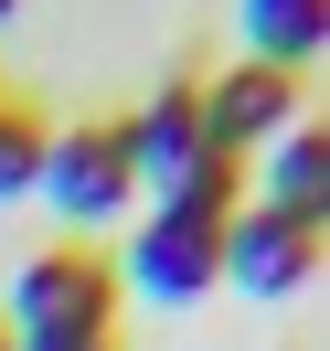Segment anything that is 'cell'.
I'll return each mask as SVG.
<instances>
[{
  "mask_svg": "<svg viewBox=\"0 0 330 351\" xmlns=\"http://www.w3.org/2000/svg\"><path fill=\"white\" fill-rule=\"evenodd\" d=\"M117 160H128V181H139V192H171V181L202 160V117H192V86H160L139 117H117Z\"/></svg>",
  "mask_w": 330,
  "mask_h": 351,
  "instance_id": "8992f818",
  "label": "cell"
},
{
  "mask_svg": "<svg viewBox=\"0 0 330 351\" xmlns=\"http://www.w3.org/2000/svg\"><path fill=\"white\" fill-rule=\"evenodd\" d=\"M32 192H43L75 234H96V223H128L139 181H128V160H117V128H43V171H32Z\"/></svg>",
  "mask_w": 330,
  "mask_h": 351,
  "instance_id": "3957f363",
  "label": "cell"
},
{
  "mask_svg": "<svg viewBox=\"0 0 330 351\" xmlns=\"http://www.w3.org/2000/svg\"><path fill=\"white\" fill-rule=\"evenodd\" d=\"M32 171H43V128H32L22 107H0V202H22Z\"/></svg>",
  "mask_w": 330,
  "mask_h": 351,
  "instance_id": "9c48e42d",
  "label": "cell"
},
{
  "mask_svg": "<svg viewBox=\"0 0 330 351\" xmlns=\"http://www.w3.org/2000/svg\"><path fill=\"white\" fill-rule=\"evenodd\" d=\"M0 351H22V341H11V330H0Z\"/></svg>",
  "mask_w": 330,
  "mask_h": 351,
  "instance_id": "7c38bea8",
  "label": "cell"
},
{
  "mask_svg": "<svg viewBox=\"0 0 330 351\" xmlns=\"http://www.w3.org/2000/svg\"><path fill=\"white\" fill-rule=\"evenodd\" d=\"M11 11H22V0H0V22H11Z\"/></svg>",
  "mask_w": 330,
  "mask_h": 351,
  "instance_id": "8fae6325",
  "label": "cell"
},
{
  "mask_svg": "<svg viewBox=\"0 0 330 351\" xmlns=\"http://www.w3.org/2000/svg\"><path fill=\"white\" fill-rule=\"evenodd\" d=\"M192 117H202V149L213 160H256L277 128H298V75H277V64H224L213 86H192Z\"/></svg>",
  "mask_w": 330,
  "mask_h": 351,
  "instance_id": "277c9868",
  "label": "cell"
},
{
  "mask_svg": "<svg viewBox=\"0 0 330 351\" xmlns=\"http://www.w3.org/2000/svg\"><path fill=\"white\" fill-rule=\"evenodd\" d=\"M0 330L22 351H43V341H117V266L96 245H43L11 277V298H0Z\"/></svg>",
  "mask_w": 330,
  "mask_h": 351,
  "instance_id": "6da1fadb",
  "label": "cell"
},
{
  "mask_svg": "<svg viewBox=\"0 0 330 351\" xmlns=\"http://www.w3.org/2000/svg\"><path fill=\"white\" fill-rule=\"evenodd\" d=\"M117 287H139L150 308H192V298H213V287H224V223H213V213H181V202L139 213Z\"/></svg>",
  "mask_w": 330,
  "mask_h": 351,
  "instance_id": "7a4b0ae2",
  "label": "cell"
},
{
  "mask_svg": "<svg viewBox=\"0 0 330 351\" xmlns=\"http://www.w3.org/2000/svg\"><path fill=\"white\" fill-rule=\"evenodd\" d=\"M224 277H235L245 298H298V287L320 277V223L277 213V202H235V213H224Z\"/></svg>",
  "mask_w": 330,
  "mask_h": 351,
  "instance_id": "5b68a950",
  "label": "cell"
},
{
  "mask_svg": "<svg viewBox=\"0 0 330 351\" xmlns=\"http://www.w3.org/2000/svg\"><path fill=\"white\" fill-rule=\"evenodd\" d=\"M245 43H256V64L298 75L309 53H330V0H245Z\"/></svg>",
  "mask_w": 330,
  "mask_h": 351,
  "instance_id": "ba28073f",
  "label": "cell"
},
{
  "mask_svg": "<svg viewBox=\"0 0 330 351\" xmlns=\"http://www.w3.org/2000/svg\"><path fill=\"white\" fill-rule=\"evenodd\" d=\"M266 171H256V202H277V213H298V223H330V128H277L266 138Z\"/></svg>",
  "mask_w": 330,
  "mask_h": 351,
  "instance_id": "52a82bcc",
  "label": "cell"
},
{
  "mask_svg": "<svg viewBox=\"0 0 330 351\" xmlns=\"http://www.w3.org/2000/svg\"><path fill=\"white\" fill-rule=\"evenodd\" d=\"M43 351H117V341H43Z\"/></svg>",
  "mask_w": 330,
  "mask_h": 351,
  "instance_id": "30bf717a",
  "label": "cell"
}]
</instances>
